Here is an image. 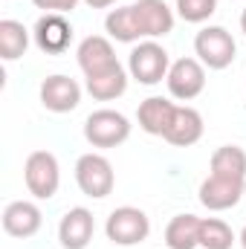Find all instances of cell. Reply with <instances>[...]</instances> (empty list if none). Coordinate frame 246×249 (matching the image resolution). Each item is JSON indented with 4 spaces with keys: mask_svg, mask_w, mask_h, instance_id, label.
I'll return each instance as SVG.
<instances>
[{
    "mask_svg": "<svg viewBox=\"0 0 246 249\" xmlns=\"http://www.w3.org/2000/svg\"><path fill=\"white\" fill-rule=\"evenodd\" d=\"M105 32H107V38H113L119 44H139L142 41V29H139L133 6L110 9L107 18H105Z\"/></svg>",
    "mask_w": 246,
    "mask_h": 249,
    "instance_id": "obj_17",
    "label": "cell"
},
{
    "mask_svg": "<svg viewBox=\"0 0 246 249\" xmlns=\"http://www.w3.org/2000/svg\"><path fill=\"white\" fill-rule=\"evenodd\" d=\"M75 183L81 188V194L93 197V200H105L107 194H113L116 186V174L113 165L105 154H81L75 162Z\"/></svg>",
    "mask_w": 246,
    "mask_h": 249,
    "instance_id": "obj_5",
    "label": "cell"
},
{
    "mask_svg": "<svg viewBox=\"0 0 246 249\" xmlns=\"http://www.w3.org/2000/svg\"><path fill=\"white\" fill-rule=\"evenodd\" d=\"M130 127L133 124L124 113L102 107V110H93L84 119V139L93 148H119L122 142L130 139Z\"/></svg>",
    "mask_w": 246,
    "mask_h": 249,
    "instance_id": "obj_4",
    "label": "cell"
},
{
    "mask_svg": "<svg viewBox=\"0 0 246 249\" xmlns=\"http://www.w3.org/2000/svg\"><path fill=\"white\" fill-rule=\"evenodd\" d=\"M200 223L197 214H177L165 226V247L168 249H194L200 247Z\"/></svg>",
    "mask_w": 246,
    "mask_h": 249,
    "instance_id": "obj_18",
    "label": "cell"
},
{
    "mask_svg": "<svg viewBox=\"0 0 246 249\" xmlns=\"http://www.w3.org/2000/svg\"><path fill=\"white\" fill-rule=\"evenodd\" d=\"M75 58H78V67H81L84 78H93V75H102V72H110V70L119 67V58L113 53V44L105 35H87L78 44Z\"/></svg>",
    "mask_w": 246,
    "mask_h": 249,
    "instance_id": "obj_8",
    "label": "cell"
},
{
    "mask_svg": "<svg viewBox=\"0 0 246 249\" xmlns=\"http://www.w3.org/2000/svg\"><path fill=\"white\" fill-rule=\"evenodd\" d=\"M194 55L209 70H226L238 55V44L226 26H203L194 35Z\"/></svg>",
    "mask_w": 246,
    "mask_h": 249,
    "instance_id": "obj_3",
    "label": "cell"
},
{
    "mask_svg": "<svg viewBox=\"0 0 246 249\" xmlns=\"http://www.w3.org/2000/svg\"><path fill=\"white\" fill-rule=\"evenodd\" d=\"M41 105L50 113H72L81 105V84L70 75H47L41 81Z\"/></svg>",
    "mask_w": 246,
    "mask_h": 249,
    "instance_id": "obj_9",
    "label": "cell"
},
{
    "mask_svg": "<svg viewBox=\"0 0 246 249\" xmlns=\"http://www.w3.org/2000/svg\"><path fill=\"white\" fill-rule=\"evenodd\" d=\"M90 9H107V6H113L116 0H84Z\"/></svg>",
    "mask_w": 246,
    "mask_h": 249,
    "instance_id": "obj_25",
    "label": "cell"
},
{
    "mask_svg": "<svg viewBox=\"0 0 246 249\" xmlns=\"http://www.w3.org/2000/svg\"><path fill=\"white\" fill-rule=\"evenodd\" d=\"M174 9L185 23H206L217 12V0H177Z\"/></svg>",
    "mask_w": 246,
    "mask_h": 249,
    "instance_id": "obj_23",
    "label": "cell"
},
{
    "mask_svg": "<svg viewBox=\"0 0 246 249\" xmlns=\"http://www.w3.org/2000/svg\"><path fill=\"white\" fill-rule=\"evenodd\" d=\"M238 241H241V247L246 249V226H244V229H241V238H238Z\"/></svg>",
    "mask_w": 246,
    "mask_h": 249,
    "instance_id": "obj_27",
    "label": "cell"
},
{
    "mask_svg": "<svg viewBox=\"0 0 246 249\" xmlns=\"http://www.w3.org/2000/svg\"><path fill=\"white\" fill-rule=\"evenodd\" d=\"M35 47L47 55H61L67 53L70 41H72V26L64 15H41L35 29H32Z\"/></svg>",
    "mask_w": 246,
    "mask_h": 249,
    "instance_id": "obj_12",
    "label": "cell"
},
{
    "mask_svg": "<svg viewBox=\"0 0 246 249\" xmlns=\"http://www.w3.org/2000/svg\"><path fill=\"white\" fill-rule=\"evenodd\" d=\"M38 9H44L47 15H67L78 6V0H32Z\"/></svg>",
    "mask_w": 246,
    "mask_h": 249,
    "instance_id": "obj_24",
    "label": "cell"
},
{
    "mask_svg": "<svg viewBox=\"0 0 246 249\" xmlns=\"http://www.w3.org/2000/svg\"><path fill=\"white\" fill-rule=\"evenodd\" d=\"M105 235L110 244L116 247H136L142 241H148L151 235V220L142 209L136 206H119L110 212L107 223H105Z\"/></svg>",
    "mask_w": 246,
    "mask_h": 249,
    "instance_id": "obj_6",
    "label": "cell"
},
{
    "mask_svg": "<svg viewBox=\"0 0 246 249\" xmlns=\"http://www.w3.org/2000/svg\"><path fill=\"white\" fill-rule=\"evenodd\" d=\"M130 6L136 12V20H139V29H142L145 41L165 38V35L174 32V9L165 0H136Z\"/></svg>",
    "mask_w": 246,
    "mask_h": 249,
    "instance_id": "obj_11",
    "label": "cell"
},
{
    "mask_svg": "<svg viewBox=\"0 0 246 249\" xmlns=\"http://www.w3.org/2000/svg\"><path fill=\"white\" fill-rule=\"evenodd\" d=\"M238 238L232 232V226L220 217H203L200 223V247L203 249H232Z\"/></svg>",
    "mask_w": 246,
    "mask_h": 249,
    "instance_id": "obj_22",
    "label": "cell"
},
{
    "mask_svg": "<svg viewBox=\"0 0 246 249\" xmlns=\"http://www.w3.org/2000/svg\"><path fill=\"white\" fill-rule=\"evenodd\" d=\"M211 174L217 177H229V180H246V151L238 145H220L211 154L209 162Z\"/></svg>",
    "mask_w": 246,
    "mask_h": 249,
    "instance_id": "obj_21",
    "label": "cell"
},
{
    "mask_svg": "<svg viewBox=\"0 0 246 249\" xmlns=\"http://www.w3.org/2000/svg\"><path fill=\"white\" fill-rule=\"evenodd\" d=\"M168 93L180 102H191L206 90V67L197 58H177L168 70Z\"/></svg>",
    "mask_w": 246,
    "mask_h": 249,
    "instance_id": "obj_7",
    "label": "cell"
},
{
    "mask_svg": "<svg viewBox=\"0 0 246 249\" xmlns=\"http://www.w3.org/2000/svg\"><path fill=\"white\" fill-rule=\"evenodd\" d=\"M93 232H96V220L93 212L84 206L67 209L58 223V241L64 249H87L93 241Z\"/></svg>",
    "mask_w": 246,
    "mask_h": 249,
    "instance_id": "obj_14",
    "label": "cell"
},
{
    "mask_svg": "<svg viewBox=\"0 0 246 249\" xmlns=\"http://www.w3.org/2000/svg\"><path fill=\"white\" fill-rule=\"evenodd\" d=\"M203 130H206V124H203L200 110L183 105V107H177V116H174V124L165 133V142L174 145V148H191L203 139Z\"/></svg>",
    "mask_w": 246,
    "mask_h": 249,
    "instance_id": "obj_16",
    "label": "cell"
},
{
    "mask_svg": "<svg viewBox=\"0 0 246 249\" xmlns=\"http://www.w3.org/2000/svg\"><path fill=\"white\" fill-rule=\"evenodd\" d=\"M23 183L35 200H53L61 186V165L53 151H32L23 162Z\"/></svg>",
    "mask_w": 246,
    "mask_h": 249,
    "instance_id": "obj_2",
    "label": "cell"
},
{
    "mask_svg": "<svg viewBox=\"0 0 246 249\" xmlns=\"http://www.w3.org/2000/svg\"><path fill=\"white\" fill-rule=\"evenodd\" d=\"M44 214L32 200H12L3 209V232L12 238H35L41 232Z\"/></svg>",
    "mask_w": 246,
    "mask_h": 249,
    "instance_id": "obj_13",
    "label": "cell"
},
{
    "mask_svg": "<svg viewBox=\"0 0 246 249\" xmlns=\"http://www.w3.org/2000/svg\"><path fill=\"white\" fill-rule=\"evenodd\" d=\"M177 107L171 99L165 96H148L145 102H139V110H136V122L145 133L151 136H162L168 133V127L174 124V116H177Z\"/></svg>",
    "mask_w": 246,
    "mask_h": 249,
    "instance_id": "obj_15",
    "label": "cell"
},
{
    "mask_svg": "<svg viewBox=\"0 0 246 249\" xmlns=\"http://www.w3.org/2000/svg\"><path fill=\"white\" fill-rule=\"evenodd\" d=\"M29 50V29L20 20L3 18L0 20V58L3 61H18Z\"/></svg>",
    "mask_w": 246,
    "mask_h": 249,
    "instance_id": "obj_20",
    "label": "cell"
},
{
    "mask_svg": "<svg viewBox=\"0 0 246 249\" xmlns=\"http://www.w3.org/2000/svg\"><path fill=\"white\" fill-rule=\"evenodd\" d=\"M200 203L209 209V212H226V209H235L246 194V180H229V177H217V174H209L203 183H200Z\"/></svg>",
    "mask_w": 246,
    "mask_h": 249,
    "instance_id": "obj_10",
    "label": "cell"
},
{
    "mask_svg": "<svg viewBox=\"0 0 246 249\" xmlns=\"http://www.w3.org/2000/svg\"><path fill=\"white\" fill-rule=\"evenodd\" d=\"M241 32H244V35H246V9H244V12H241Z\"/></svg>",
    "mask_w": 246,
    "mask_h": 249,
    "instance_id": "obj_26",
    "label": "cell"
},
{
    "mask_svg": "<svg viewBox=\"0 0 246 249\" xmlns=\"http://www.w3.org/2000/svg\"><path fill=\"white\" fill-rule=\"evenodd\" d=\"M168 70H171V58H168V50L157 41H139L130 55H127V72L133 81L145 84V87H154L159 81L168 78Z\"/></svg>",
    "mask_w": 246,
    "mask_h": 249,
    "instance_id": "obj_1",
    "label": "cell"
},
{
    "mask_svg": "<svg viewBox=\"0 0 246 249\" xmlns=\"http://www.w3.org/2000/svg\"><path fill=\"white\" fill-rule=\"evenodd\" d=\"M127 78H130V72L119 64V67L110 70V72H102V75L87 78L84 87H87V93H90L96 102H113V99L124 96V90H127Z\"/></svg>",
    "mask_w": 246,
    "mask_h": 249,
    "instance_id": "obj_19",
    "label": "cell"
},
{
    "mask_svg": "<svg viewBox=\"0 0 246 249\" xmlns=\"http://www.w3.org/2000/svg\"><path fill=\"white\" fill-rule=\"evenodd\" d=\"M244 200H246V194H244Z\"/></svg>",
    "mask_w": 246,
    "mask_h": 249,
    "instance_id": "obj_28",
    "label": "cell"
}]
</instances>
